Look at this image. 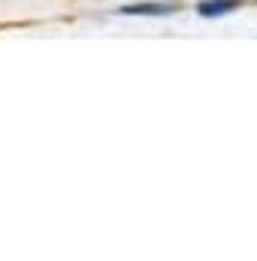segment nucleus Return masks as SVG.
<instances>
[{"mask_svg":"<svg viewBox=\"0 0 257 261\" xmlns=\"http://www.w3.org/2000/svg\"><path fill=\"white\" fill-rule=\"evenodd\" d=\"M197 9H200V15H206V18H215V15H224V12L239 9V0H203Z\"/></svg>","mask_w":257,"mask_h":261,"instance_id":"obj_2","label":"nucleus"},{"mask_svg":"<svg viewBox=\"0 0 257 261\" xmlns=\"http://www.w3.org/2000/svg\"><path fill=\"white\" fill-rule=\"evenodd\" d=\"M124 15H170L176 12L173 3H133V6H121Z\"/></svg>","mask_w":257,"mask_h":261,"instance_id":"obj_1","label":"nucleus"}]
</instances>
